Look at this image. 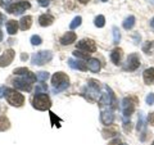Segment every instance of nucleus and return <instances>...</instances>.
<instances>
[{"mask_svg": "<svg viewBox=\"0 0 154 145\" xmlns=\"http://www.w3.org/2000/svg\"><path fill=\"white\" fill-rule=\"evenodd\" d=\"M51 84H53V91H54L55 94H58L68 88L69 79L63 72H57V73H54V76L51 77Z\"/></svg>", "mask_w": 154, "mask_h": 145, "instance_id": "1", "label": "nucleus"}, {"mask_svg": "<svg viewBox=\"0 0 154 145\" xmlns=\"http://www.w3.org/2000/svg\"><path fill=\"white\" fill-rule=\"evenodd\" d=\"M36 80V76L32 73V72H28L27 75L18 77V79L13 80V85L16 89L23 90V91H31L32 89V82Z\"/></svg>", "mask_w": 154, "mask_h": 145, "instance_id": "2", "label": "nucleus"}, {"mask_svg": "<svg viewBox=\"0 0 154 145\" xmlns=\"http://www.w3.org/2000/svg\"><path fill=\"white\" fill-rule=\"evenodd\" d=\"M32 107L37 110H48L51 107V100L46 93L36 94L32 98Z\"/></svg>", "mask_w": 154, "mask_h": 145, "instance_id": "3", "label": "nucleus"}, {"mask_svg": "<svg viewBox=\"0 0 154 145\" xmlns=\"http://www.w3.org/2000/svg\"><path fill=\"white\" fill-rule=\"evenodd\" d=\"M5 98L8 103L13 107H21L25 103V96L14 89H5Z\"/></svg>", "mask_w": 154, "mask_h": 145, "instance_id": "4", "label": "nucleus"}, {"mask_svg": "<svg viewBox=\"0 0 154 145\" xmlns=\"http://www.w3.org/2000/svg\"><path fill=\"white\" fill-rule=\"evenodd\" d=\"M85 95H86V98H89V100H91V101L99 100V96H100L99 82L95 80H89L88 86L85 88Z\"/></svg>", "mask_w": 154, "mask_h": 145, "instance_id": "5", "label": "nucleus"}, {"mask_svg": "<svg viewBox=\"0 0 154 145\" xmlns=\"http://www.w3.org/2000/svg\"><path fill=\"white\" fill-rule=\"evenodd\" d=\"M53 59V53L49 50H42V51H38L35 53L31 58V63L33 66H42V64H46L48 62H50Z\"/></svg>", "mask_w": 154, "mask_h": 145, "instance_id": "6", "label": "nucleus"}, {"mask_svg": "<svg viewBox=\"0 0 154 145\" xmlns=\"http://www.w3.org/2000/svg\"><path fill=\"white\" fill-rule=\"evenodd\" d=\"M104 89H105V93L102 94V98L99 99L100 105H107L108 108H109V105H112V107L114 108L116 107V103H117V101H116V95L113 94V91L110 90L109 86L105 85Z\"/></svg>", "mask_w": 154, "mask_h": 145, "instance_id": "7", "label": "nucleus"}, {"mask_svg": "<svg viewBox=\"0 0 154 145\" xmlns=\"http://www.w3.org/2000/svg\"><path fill=\"white\" fill-rule=\"evenodd\" d=\"M77 49L80 51H84V53H88V54H91L96 50V45H95V41L91 40V39H84L77 42Z\"/></svg>", "mask_w": 154, "mask_h": 145, "instance_id": "8", "label": "nucleus"}, {"mask_svg": "<svg viewBox=\"0 0 154 145\" xmlns=\"http://www.w3.org/2000/svg\"><path fill=\"white\" fill-rule=\"evenodd\" d=\"M30 3L28 2H18V3H16V4H12L11 7H9L7 11L9 12V13H12V14H16V16H18V14H22L23 12H26L27 9H30Z\"/></svg>", "mask_w": 154, "mask_h": 145, "instance_id": "9", "label": "nucleus"}, {"mask_svg": "<svg viewBox=\"0 0 154 145\" xmlns=\"http://www.w3.org/2000/svg\"><path fill=\"white\" fill-rule=\"evenodd\" d=\"M140 67V58L136 53H132L130 54L126 59V64H125V69L127 71H135Z\"/></svg>", "mask_w": 154, "mask_h": 145, "instance_id": "10", "label": "nucleus"}, {"mask_svg": "<svg viewBox=\"0 0 154 145\" xmlns=\"http://www.w3.org/2000/svg\"><path fill=\"white\" fill-rule=\"evenodd\" d=\"M14 55H16V53H14L13 49H8L4 51L0 57V67H8L13 62Z\"/></svg>", "mask_w": 154, "mask_h": 145, "instance_id": "11", "label": "nucleus"}, {"mask_svg": "<svg viewBox=\"0 0 154 145\" xmlns=\"http://www.w3.org/2000/svg\"><path fill=\"white\" fill-rule=\"evenodd\" d=\"M135 110V103L132 101V99L130 98H125L122 100V112L125 117H130Z\"/></svg>", "mask_w": 154, "mask_h": 145, "instance_id": "12", "label": "nucleus"}, {"mask_svg": "<svg viewBox=\"0 0 154 145\" xmlns=\"http://www.w3.org/2000/svg\"><path fill=\"white\" fill-rule=\"evenodd\" d=\"M100 121L102 123L105 125V126H110L114 121V114H113V110L110 108L107 109H103L102 110V114H100Z\"/></svg>", "mask_w": 154, "mask_h": 145, "instance_id": "13", "label": "nucleus"}, {"mask_svg": "<svg viewBox=\"0 0 154 145\" xmlns=\"http://www.w3.org/2000/svg\"><path fill=\"white\" fill-rule=\"evenodd\" d=\"M68 66L71 67L72 69H79V71H86L88 69V67H86V63H84L82 60L80 59H68Z\"/></svg>", "mask_w": 154, "mask_h": 145, "instance_id": "14", "label": "nucleus"}, {"mask_svg": "<svg viewBox=\"0 0 154 145\" xmlns=\"http://www.w3.org/2000/svg\"><path fill=\"white\" fill-rule=\"evenodd\" d=\"M137 131H143V135H141V140L145 139V130H146V122H145V117H144V113L140 112L139 114V119H137Z\"/></svg>", "mask_w": 154, "mask_h": 145, "instance_id": "15", "label": "nucleus"}, {"mask_svg": "<svg viewBox=\"0 0 154 145\" xmlns=\"http://www.w3.org/2000/svg\"><path fill=\"white\" fill-rule=\"evenodd\" d=\"M76 41V33L75 32H66L63 36L60 37V44L62 45H69L72 44V42H75Z\"/></svg>", "mask_w": 154, "mask_h": 145, "instance_id": "16", "label": "nucleus"}, {"mask_svg": "<svg viewBox=\"0 0 154 145\" xmlns=\"http://www.w3.org/2000/svg\"><path fill=\"white\" fill-rule=\"evenodd\" d=\"M86 67H88V69H90L91 72L96 73V72L100 71V62L98 59H95V58H89Z\"/></svg>", "mask_w": 154, "mask_h": 145, "instance_id": "17", "label": "nucleus"}, {"mask_svg": "<svg viewBox=\"0 0 154 145\" xmlns=\"http://www.w3.org/2000/svg\"><path fill=\"white\" fill-rule=\"evenodd\" d=\"M143 79H144V82H145L146 85L154 84V68H148V69L144 71Z\"/></svg>", "mask_w": 154, "mask_h": 145, "instance_id": "18", "label": "nucleus"}, {"mask_svg": "<svg viewBox=\"0 0 154 145\" xmlns=\"http://www.w3.org/2000/svg\"><path fill=\"white\" fill-rule=\"evenodd\" d=\"M53 22H54V17L50 16V14H42V16L38 17V23H40V26H42V27L50 26V25H53Z\"/></svg>", "mask_w": 154, "mask_h": 145, "instance_id": "19", "label": "nucleus"}, {"mask_svg": "<svg viewBox=\"0 0 154 145\" xmlns=\"http://www.w3.org/2000/svg\"><path fill=\"white\" fill-rule=\"evenodd\" d=\"M18 23L17 21H14V19H11V21L7 22V32L9 35H16L17 31H18Z\"/></svg>", "mask_w": 154, "mask_h": 145, "instance_id": "20", "label": "nucleus"}, {"mask_svg": "<svg viewBox=\"0 0 154 145\" xmlns=\"http://www.w3.org/2000/svg\"><path fill=\"white\" fill-rule=\"evenodd\" d=\"M32 25V17L31 16H26V17H22V19L19 21V27H21L22 31H26L31 27Z\"/></svg>", "mask_w": 154, "mask_h": 145, "instance_id": "21", "label": "nucleus"}, {"mask_svg": "<svg viewBox=\"0 0 154 145\" xmlns=\"http://www.w3.org/2000/svg\"><path fill=\"white\" fill-rule=\"evenodd\" d=\"M121 58H122V50L119 48H116L114 50H112V53H110V60L114 64H118L121 62Z\"/></svg>", "mask_w": 154, "mask_h": 145, "instance_id": "22", "label": "nucleus"}, {"mask_svg": "<svg viewBox=\"0 0 154 145\" xmlns=\"http://www.w3.org/2000/svg\"><path fill=\"white\" fill-rule=\"evenodd\" d=\"M11 127V122H9V119L5 117V116H2L0 117V131H5Z\"/></svg>", "mask_w": 154, "mask_h": 145, "instance_id": "23", "label": "nucleus"}, {"mask_svg": "<svg viewBox=\"0 0 154 145\" xmlns=\"http://www.w3.org/2000/svg\"><path fill=\"white\" fill-rule=\"evenodd\" d=\"M134 25H135V17L134 16H130L123 21V28L125 30H131V28L134 27Z\"/></svg>", "mask_w": 154, "mask_h": 145, "instance_id": "24", "label": "nucleus"}, {"mask_svg": "<svg viewBox=\"0 0 154 145\" xmlns=\"http://www.w3.org/2000/svg\"><path fill=\"white\" fill-rule=\"evenodd\" d=\"M153 49H154L153 41H146L145 45L143 46V50H144V53H146V54H153Z\"/></svg>", "mask_w": 154, "mask_h": 145, "instance_id": "25", "label": "nucleus"}, {"mask_svg": "<svg viewBox=\"0 0 154 145\" xmlns=\"http://www.w3.org/2000/svg\"><path fill=\"white\" fill-rule=\"evenodd\" d=\"M119 40H121V32H119L118 27H113V42L114 44H118Z\"/></svg>", "mask_w": 154, "mask_h": 145, "instance_id": "26", "label": "nucleus"}, {"mask_svg": "<svg viewBox=\"0 0 154 145\" xmlns=\"http://www.w3.org/2000/svg\"><path fill=\"white\" fill-rule=\"evenodd\" d=\"M36 79L40 81V82H45L48 79H49V73L45 71H41V72H37V75H36Z\"/></svg>", "mask_w": 154, "mask_h": 145, "instance_id": "27", "label": "nucleus"}, {"mask_svg": "<svg viewBox=\"0 0 154 145\" xmlns=\"http://www.w3.org/2000/svg\"><path fill=\"white\" fill-rule=\"evenodd\" d=\"M48 91V86L46 84H38L36 85V88H35V94H44Z\"/></svg>", "mask_w": 154, "mask_h": 145, "instance_id": "28", "label": "nucleus"}, {"mask_svg": "<svg viewBox=\"0 0 154 145\" xmlns=\"http://www.w3.org/2000/svg\"><path fill=\"white\" fill-rule=\"evenodd\" d=\"M81 22H82V18H81L80 16H77L76 18H73V21L69 23V28H71V30H73V28H77V27L81 25Z\"/></svg>", "mask_w": 154, "mask_h": 145, "instance_id": "29", "label": "nucleus"}, {"mask_svg": "<svg viewBox=\"0 0 154 145\" xmlns=\"http://www.w3.org/2000/svg\"><path fill=\"white\" fill-rule=\"evenodd\" d=\"M104 25H105V18H104V16L100 14V16H98L95 18V26L102 28V27H104Z\"/></svg>", "mask_w": 154, "mask_h": 145, "instance_id": "30", "label": "nucleus"}, {"mask_svg": "<svg viewBox=\"0 0 154 145\" xmlns=\"http://www.w3.org/2000/svg\"><path fill=\"white\" fill-rule=\"evenodd\" d=\"M28 72H30V71H28L27 68H25V67H19V68H16V69H14L13 73H14V75H17V76H25V75L28 73Z\"/></svg>", "mask_w": 154, "mask_h": 145, "instance_id": "31", "label": "nucleus"}, {"mask_svg": "<svg viewBox=\"0 0 154 145\" xmlns=\"http://www.w3.org/2000/svg\"><path fill=\"white\" fill-rule=\"evenodd\" d=\"M73 55L79 59H88L89 58V54L88 53H84V51H80V50H75L73 51Z\"/></svg>", "mask_w": 154, "mask_h": 145, "instance_id": "32", "label": "nucleus"}, {"mask_svg": "<svg viewBox=\"0 0 154 145\" xmlns=\"http://www.w3.org/2000/svg\"><path fill=\"white\" fill-rule=\"evenodd\" d=\"M41 42H42V40H41L40 36H37V35L31 36V44H32V45H40Z\"/></svg>", "mask_w": 154, "mask_h": 145, "instance_id": "33", "label": "nucleus"}, {"mask_svg": "<svg viewBox=\"0 0 154 145\" xmlns=\"http://www.w3.org/2000/svg\"><path fill=\"white\" fill-rule=\"evenodd\" d=\"M103 134H104V136L112 137V136H116V135H117V131H116V128H109V130H104Z\"/></svg>", "mask_w": 154, "mask_h": 145, "instance_id": "34", "label": "nucleus"}, {"mask_svg": "<svg viewBox=\"0 0 154 145\" xmlns=\"http://www.w3.org/2000/svg\"><path fill=\"white\" fill-rule=\"evenodd\" d=\"M11 3H12V0H0V7L8 9L11 7Z\"/></svg>", "mask_w": 154, "mask_h": 145, "instance_id": "35", "label": "nucleus"}, {"mask_svg": "<svg viewBox=\"0 0 154 145\" xmlns=\"http://www.w3.org/2000/svg\"><path fill=\"white\" fill-rule=\"evenodd\" d=\"M145 100H146V104H148V105H153V104H154V94L150 93V94L146 96Z\"/></svg>", "mask_w": 154, "mask_h": 145, "instance_id": "36", "label": "nucleus"}, {"mask_svg": "<svg viewBox=\"0 0 154 145\" xmlns=\"http://www.w3.org/2000/svg\"><path fill=\"white\" fill-rule=\"evenodd\" d=\"M108 145H121V140H119V137H117V139H114L113 141H110Z\"/></svg>", "mask_w": 154, "mask_h": 145, "instance_id": "37", "label": "nucleus"}, {"mask_svg": "<svg viewBox=\"0 0 154 145\" xmlns=\"http://www.w3.org/2000/svg\"><path fill=\"white\" fill-rule=\"evenodd\" d=\"M38 4H40L41 7H48V5H49V0H40Z\"/></svg>", "mask_w": 154, "mask_h": 145, "instance_id": "38", "label": "nucleus"}, {"mask_svg": "<svg viewBox=\"0 0 154 145\" xmlns=\"http://www.w3.org/2000/svg\"><path fill=\"white\" fill-rule=\"evenodd\" d=\"M148 121H149V123H150V125H154V112L150 113V116L148 117Z\"/></svg>", "mask_w": 154, "mask_h": 145, "instance_id": "39", "label": "nucleus"}, {"mask_svg": "<svg viewBox=\"0 0 154 145\" xmlns=\"http://www.w3.org/2000/svg\"><path fill=\"white\" fill-rule=\"evenodd\" d=\"M4 94H5V88H3V86H0V98H3Z\"/></svg>", "mask_w": 154, "mask_h": 145, "instance_id": "40", "label": "nucleus"}, {"mask_svg": "<svg viewBox=\"0 0 154 145\" xmlns=\"http://www.w3.org/2000/svg\"><path fill=\"white\" fill-rule=\"evenodd\" d=\"M134 39H135V41H136V42H139V41H140V35H139V33H135Z\"/></svg>", "mask_w": 154, "mask_h": 145, "instance_id": "41", "label": "nucleus"}, {"mask_svg": "<svg viewBox=\"0 0 154 145\" xmlns=\"http://www.w3.org/2000/svg\"><path fill=\"white\" fill-rule=\"evenodd\" d=\"M3 21H4V16H3L2 13H0V25H2V23H3Z\"/></svg>", "mask_w": 154, "mask_h": 145, "instance_id": "42", "label": "nucleus"}, {"mask_svg": "<svg viewBox=\"0 0 154 145\" xmlns=\"http://www.w3.org/2000/svg\"><path fill=\"white\" fill-rule=\"evenodd\" d=\"M150 26H152V28L154 30V18H152V21H150Z\"/></svg>", "mask_w": 154, "mask_h": 145, "instance_id": "43", "label": "nucleus"}, {"mask_svg": "<svg viewBox=\"0 0 154 145\" xmlns=\"http://www.w3.org/2000/svg\"><path fill=\"white\" fill-rule=\"evenodd\" d=\"M79 2H80L81 4H86V3H88V2H89V0H79Z\"/></svg>", "mask_w": 154, "mask_h": 145, "instance_id": "44", "label": "nucleus"}, {"mask_svg": "<svg viewBox=\"0 0 154 145\" xmlns=\"http://www.w3.org/2000/svg\"><path fill=\"white\" fill-rule=\"evenodd\" d=\"M3 36H4V35H3V31H2V30H0V41H2V40H3Z\"/></svg>", "mask_w": 154, "mask_h": 145, "instance_id": "45", "label": "nucleus"}, {"mask_svg": "<svg viewBox=\"0 0 154 145\" xmlns=\"http://www.w3.org/2000/svg\"><path fill=\"white\" fill-rule=\"evenodd\" d=\"M27 59V54H22V60H25Z\"/></svg>", "mask_w": 154, "mask_h": 145, "instance_id": "46", "label": "nucleus"}, {"mask_svg": "<svg viewBox=\"0 0 154 145\" xmlns=\"http://www.w3.org/2000/svg\"><path fill=\"white\" fill-rule=\"evenodd\" d=\"M102 2H108V0H102Z\"/></svg>", "mask_w": 154, "mask_h": 145, "instance_id": "47", "label": "nucleus"}, {"mask_svg": "<svg viewBox=\"0 0 154 145\" xmlns=\"http://www.w3.org/2000/svg\"><path fill=\"white\" fill-rule=\"evenodd\" d=\"M121 145H127V144H125V143H123V144H121Z\"/></svg>", "mask_w": 154, "mask_h": 145, "instance_id": "48", "label": "nucleus"}, {"mask_svg": "<svg viewBox=\"0 0 154 145\" xmlns=\"http://www.w3.org/2000/svg\"><path fill=\"white\" fill-rule=\"evenodd\" d=\"M152 145H154V141H153V143H152Z\"/></svg>", "mask_w": 154, "mask_h": 145, "instance_id": "49", "label": "nucleus"}, {"mask_svg": "<svg viewBox=\"0 0 154 145\" xmlns=\"http://www.w3.org/2000/svg\"><path fill=\"white\" fill-rule=\"evenodd\" d=\"M38 2H40V0H38Z\"/></svg>", "mask_w": 154, "mask_h": 145, "instance_id": "50", "label": "nucleus"}]
</instances>
